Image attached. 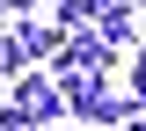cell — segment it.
I'll return each instance as SVG.
<instances>
[{
	"mask_svg": "<svg viewBox=\"0 0 146 131\" xmlns=\"http://www.w3.org/2000/svg\"><path fill=\"white\" fill-rule=\"evenodd\" d=\"M124 131H146V117H131V124H124Z\"/></svg>",
	"mask_w": 146,
	"mask_h": 131,
	"instance_id": "4",
	"label": "cell"
},
{
	"mask_svg": "<svg viewBox=\"0 0 146 131\" xmlns=\"http://www.w3.org/2000/svg\"><path fill=\"white\" fill-rule=\"evenodd\" d=\"M131 95H139V102H146V58H139V80H131Z\"/></svg>",
	"mask_w": 146,
	"mask_h": 131,
	"instance_id": "2",
	"label": "cell"
},
{
	"mask_svg": "<svg viewBox=\"0 0 146 131\" xmlns=\"http://www.w3.org/2000/svg\"><path fill=\"white\" fill-rule=\"evenodd\" d=\"M0 7H7V0H0Z\"/></svg>",
	"mask_w": 146,
	"mask_h": 131,
	"instance_id": "5",
	"label": "cell"
},
{
	"mask_svg": "<svg viewBox=\"0 0 146 131\" xmlns=\"http://www.w3.org/2000/svg\"><path fill=\"white\" fill-rule=\"evenodd\" d=\"M0 73H15V58H7V37H0Z\"/></svg>",
	"mask_w": 146,
	"mask_h": 131,
	"instance_id": "3",
	"label": "cell"
},
{
	"mask_svg": "<svg viewBox=\"0 0 146 131\" xmlns=\"http://www.w3.org/2000/svg\"><path fill=\"white\" fill-rule=\"evenodd\" d=\"M66 109V88H51L44 73H22V88H15V109L0 117V131H36L44 117H58Z\"/></svg>",
	"mask_w": 146,
	"mask_h": 131,
	"instance_id": "1",
	"label": "cell"
}]
</instances>
